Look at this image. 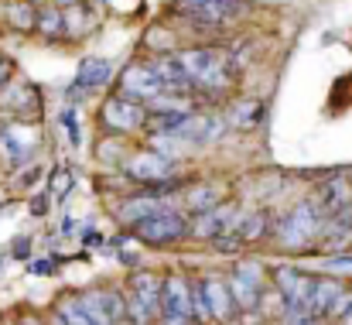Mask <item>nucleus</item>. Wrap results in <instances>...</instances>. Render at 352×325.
Masks as SVG:
<instances>
[{"label":"nucleus","instance_id":"1","mask_svg":"<svg viewBox=\"0 0 352 325\" xmlns=\"http://www.w3.org/2000/svg\"><path fill=\"white\" fill-rule=\"evenodd\" d=\"M178 62H182L192 90H202V93H223L239 76L233 55L223 48H206V45L185 48V52H178Z\"/></svg>","mask_w":352,"mask_h":325},{"label":"nucleus","instance_id":"2","mask_svg":"<svg viewBox=\"0 0 352 325\" xmlns=\"http://www.w3.org/2000/svg\"><path fill=\"white\" fill-rule=\"evenodd\" d=\"M322 226H325V209L318 206V199H305L277 219V226L270 233L284 247H308V243L322 240Z\"/></svg>","mask_w":352,"mask_h":325},{"label":"nucleus","instance_id":"3","mask_svg":"<svg viewBox=\"0 0 352 325\" xmlns=\"http://www.w3.org/2000/svg\"><path fill=\"white\" fill-rule=\"evenodd\" d=\"M161 288L164 277L151 271H137L126 291V322L130 325H157L161 322Z\"/></svg>","mask_w":352,"mask_h":325},{"label":"nucleus","instance_id":"4","mask_svg":"<svg viewBox=\"0 0 352 325\" xmlns=\"http://www.w3.org/2000/svg\"><path fill=\"white\" fill-rule=\"evenodd\" d=\"M130 229H133V236H137L140 243H151V247H171V243L192 236L188 216H185L182 209H175V206L164 209V213H157V216H151V219H140V222L130 226Z\"/></svg>","mask_w":352,"mask_h":325},{"label":"nucleus","instance_id":"5","mask_svg":"<svg viewBox=\"0 0 352 325\" xmlns=\"http://www.w3.org/2000/svg\"><path fill=\"white\" fill-rule=\"evenodd\" d=\"M157 325H199L192 308V281L182 274L164 277L161 288V322Z\"/></svg>","mask_w":352,"mask_h":325},{"label":"nucleus","instance_id":"6","mask_svg":"<svg viewBox=\"0 0 352 325\" xmlns=\"http://www.w3.org/2000/svg\"><path fill=\"white\" fill-rule=\"evenodd\" d=\"M246 10V0H178V14L199 28H223Z\"/></svg>","mask_w":352,"mask_h":325},{"label":"nucleus","instance_id":"7","mask_svg":"<svg viewBox=\"0 0 352 325\" xmlns=\"http://www.w3.org/2000/svg\"><path fill=\"white\" fill-rule=\"evenodd\" d=\"M147 103H140V100H130V96H110L107 103H103V123L113 130V134H137V130H144L147 127Z\"/></svg>","mask_w":352,"mask_h":325},{"label":"nucleus","instance_id":"8","mask_svg":"<svg viewBox=\"0 0 352 325\" xmlns=\"http://www.w3.org/2000/svg\"><path fill=\"white\" fill-rule=\"evenodd\" d=\"M82 308L89 312V319L96 325H117L126 322V295H120L113 288H96V291H86L79 295Z\"/></svg>","mask_w":352,"mask_h":325},{"label":"nucleus","instance_id":"9","mask_svg":"<svg viewBox=\"0 0 352 325\" xmlns=\"http://www.w3.org/2000/svg\"><path fill=\"white\" fill-rule=\"evenodd\" d=\"M0 113H7L14 123H28L41 113V96L28 83H3L0 86Z\"/></svg>","mask_w":352,"mask_h":325},{"label":"nucleus","instance_id":"10","mask_svg":"<svg viewBox=\"0 0 352 325\" xmlns=\"http://www.w3.org/2000/svg\"><path fill=\"white\" fill-rule=\"evenodd\" d=\"M120 93L140 103H151L154 96L164 93V83L157 79V72L151 69V62H133L120 72Z\"/></svg>","mask_w":352,"mask_h":325},{"label":"nucleus","instance_id":"11","mask_svg":"<svg viewBox=\"0 0 352 325\" xmlns=\"http://www.w3.org/2000/svg\"><path fill=\"white\" fill-rule=\"evenodd\" d=\"M38 147V127H28V123H10L0 130V158L7 165H28L31 161V151Z\"/></svg>","mask_w":352,"mask_h":325},{"label":"nucleus","instance_id":"12","mask_svg":"<svg viewBox=\"0 0 352 325\" xmlns=\"http://www.w3.org/2000/svg\"><path fill=\"white\" fill-rule=\"evenodd\" d=\"M126 175L140 185H161V182L175 178V161L157 151H140L126 161Z\"/></svg>","mask_w":352,"mask_h":325},{"label":"nucleus","instance_id":"13","mask_svg":"<svg viewBox=\"0 0 352 325\" xmlns=\"http://www.w3.org/2000/svg\"><path fill=\"white\" fill-rule=\"evenodd\" d=\"M226 281H230V291H233L236 308L250 312V308L260 305V295H263V274H260L256 264H239Z\"/></svg>","mask_w":352,"mask_h":325},{"label":"nucleus","instance_id":"14","mask_svg":"<svg viewBox=\"0 0 352 325\" xmlns=\"http://www.w3.org/2000/svg\"><path fill=\"white\" fill-rule=\"evenodd\" d=\"M199 284H202L206 308H209L212 322H230L236 312H239V308H236V302H233V291H230V281H226V277L209 274V277H199Z\"/></svg>","mask_w":352,"mask_h":325},{"label":"nucleus","instance_id":"15","mask_svg":"<svg viewBox=\"0 0 352 325\" xmlns=\"http://www.w3.org/2000/svg\"><path fill=\"white\" fill-rule=\"evenodd\" d=\"M236 219H239V209H236L233 202H219L216 209L199 213V216L192 219V236H199V240H219L223 233L233 229Z\"/></svg>","mask_w":352,"mask_h":325},{"label":"nucleus","instance_id":"16","mask_svg":"<svg viewBox=\"0 0 352 325\" xmlns=\"http://www.w3.org/2000/svg\"><path fill=\"white\" fill-rule=\"evenodd\" d=\"M164 209H171V199L168 196H154V192H137V196H130V199H123L117 206V216L120 222H130V226H137L140 219H151L157 216V213H164Z\"/></svg>","mask_w":352,"mask_h":325},{"label":"nucleus","instance_id":"17","mask_svg":"<svg viewBox=\"0 0 352 325\" xmlns=\"http://www.w3.org/2000/svg\"><path fill=\"white\" fill-rule=\"evenodd\" d=\"M274 284H277L284 305H305V308H308L315 277H308V274H301V271H294V267H277V271H274Z\"/></svg>","mask_w":352,"mask_h":325},{"label":"nucleus","instance_id":"18","mask_svg":"<svg viewBox=\"0 0 352 325\" xmlns=\"http://www.w3.org/2000/svg\"><path fill=\"white\" fill-rule=\"evenodd\" d=\"M346 288L336 281V277H315V288H311V298H308V308H311V315L322 322V319H329V312H332V305L339 302V295H342Z\"/></svg>","mask_w":352,"mask_h":325},{"label":"nucleus","instance_id":"19","mask_svg":"<svg viewBox=\"0 0 352 325\" xmlns=\"http://www.w3.org/2000/svg\"><path fill=\"white\" fill-rule=\"evenodd\" d=\"M113 79V65L107 62V59H96V55H89V59H82L79 62V72H76V83L89 93V90H100V86H107Z\"/></svg>","mask_w":352,"mask_h":325},{"label":"nucleus","instance_id":"20","mask_svg":"<svg viewBox=\"0 0 352 325\" xmlns=\"http://www.w3.org/2000/svg\"><path fill=\"white\" fill-rule=\"evenodd\" d=\"M318 206L325 209V213H339V209H349L352 206V185L342 178V175H336V178H329L322 189H318Z\"/></svg>","mask_w":352,"mask_h":325},{"label":"nucleus","instance_id":"21","mask_svg":"<svg viewBox=\"0 0 352 325\" xmlns=\"http://www.w3.org/2000/svg\"><path fill=\"white\" fill-rule=\"evenodd\" d=\"M219 202H223V189H219V185H195V189H188V196H185V206H188L195 216L216 209Z\"/></svg>","mask_w":352,"mask_h":325},{"label":"nucleus","instance_id":"22","mask_svg":"<svg viewBox=\"0 0 352 325\" xmlns=\"http://www.w3.org/2000/svg\"><path fill=\"white\" fill-rule=\"evenodd\" d=\"M233 233L243 243H256V240H263V236L270 233V226H267V216H263V213H239Z\"/></svg>","mask_w":352,"mask_h":325},{"label":"nucleus","instance_id":"23","mask_svg":"<svg viewBox=\"0 0 352 325\" xmlns=\"http://www.w3.org/2000/svg\"><path fill=\"white\" fill-rule=\"evenodd\" d=\"M260 116H263V107H260L256 100H243V103L230 107L226 123L236 127V130H246V127H256V123H260Z\"/></svg>","mask_w":352,"mask_h":325},{"label":"nucleus","instance_id":"24","mask_svg":"<svg viewBox=\"0 0 352 325\" xmlns=\"http://www.w3.org/2000/svg\"><path fill=\"white\" fill-rule=\"evenodd\" d=\"M3 17H7L14 28H21V31H34V28H38V7L28 3V0H14V3H7Z\"/></svg>","mask_w":352,"mask_h":325},{"label":"nucleus","instance_id":"25","mask_svg":"<svg viewBox=\"0 0 352 325\" xmlns=\"http://www.w3.org/2000/svg\"><path fill=\"white\" fill-rule=\"evenodd\" d=\"M41 38H58V34H65V14L58 10V7H41L38 10V28H34Z\"/></svg>","mask_w":352,"mask_h":325},{"label":"nucleus","instance_id":"26","mask_svg":"<svg viewBox=\"0 0 352 325\" xmlns=\"http://www.w3.org/2000/svg\"><path fill=\"white\" fill-rule=\"evenodd\" d=\"M55 319L62 325H96L89 319V312L82 308V302H79V295L76 298H65V302H58V308H55Z\"/></svg>","mask_w":352,"mask_h":325},{"label":"nucleus","instance_id":"27","mask_svg":"<svg viewBox=\"0 0 352 325\" xmlns=\"http://www.w3.org/2000/svg\"><path fill=\"white\" fill-rule=\"evenodd\" d=\"M62 14H65V34H69V38L86 34V28H89V14H86L79 3H76V7H65Z\"/></svg>","mask_w":352,"mask_h":325},{"label":"nucleus","instance_id":"28","mask_svg":"<svg viewBox=\"0 0 352 325\" xmlns=\"http://www.w3.org/2000/svg\"><path fill=\"white\" fill-rule=\"evenodd\" d=\"M52 185H55L52 192H55V196L62 199V196H65V185H69V171H62V175H55V182H52Z\"/></svg>","mask_w":352,"mask_h":325},{"label":"nucleus","instance_id":"29","mask_svg":"<svg viewBox=\"0 0 352 325\" xmlns=\"http://www.w3.org/2000/svg\"><path fill=\"white\" fill-rule=\"evenodd\" d=\"M7 76H10V65H7V62H3V59H0V86H3V83H10V79H7Z\"/></svg>","mask_w":352,"mask_h":325},{"label":"nucleus","instance_id":"30","mask_svg":"<svg viewBox=\"0 0 352 325\" xmlns=\"http://www.w3.org/2000/svg\"><path fill=\"white\" fill-rule=\"evenodd\" d=\"M17 325H45V322H41L38 315H24V319H21V322H17Z\"/></svg>","mask_w":352,"mask_h":325},{"label":"nucleus","instance_id":"31","mask_svg":"<svg viewBox=\"0 0 352 325\" xmlns=\"http://www.w3.org/2000/svg\"><path fill=\"white\" fill-rule=\"evenodd\" d=\"M339 325H352V305H349V308H346V315L339 319Z\"/></svg>","mask_w":352,"mask_h":325},{"label":"nucleus","instance_id":"32","mask_svg":"<svg viewBox=\"0 0 352 325\" xmlns=\"http://www.w3.org/2000/svg\"><path fill=\"white\" fill-rule=\"evenodd\" d=\"M55 3H62V7H76V3H82V0H55Z\"/></svg>","mask_w":352,"mask_h":325},{"label":"nucleus","instance_id":"33","mask_svg":"<svg viewBox=\"0 0 352 325\" xmlns=\"http://www.w3.org/2000/svg\"><path fill=\"white\" fill-rule=\"evenodd\" d=\"M28 3H41V0H28Z\"/></svg>","mask_w":352,"mask_h":325},{"label":"nucleus","instance_id":"34","mask_svg":"<svg viewBox=\"0 0 352 325\" xmlns=\"http://www.w3.org/2000/svg\"><path fill=\"white\" fill-rule=\"evenodd\" d=\"M311 325H322V322H311Z\"/></svg>","mask_w":352,"mask_h":325}]
</instances>
